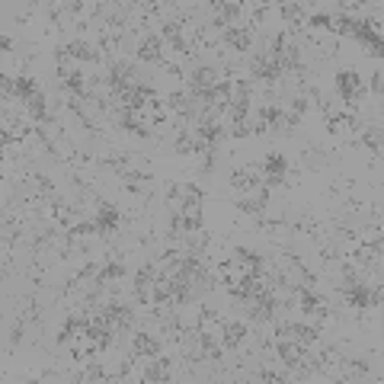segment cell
I'll use <instances>...</instances> for the list:
<instances>
[{
	"mask_svg": "<svg viewBox=\"0 0 384 384\" xmlns=\"http://www.w3.org/2000/svg\"><path fill=\"white\" fill-rule=\"evenodd\" d=\"M272 333H276V340H295L305 346H314L320 340V330L301 320H272Z\"/></svg>",
	"mask_w": 384,
	"mask_h": 384,
	"instance_id": "obj_1",
	"label": "cell"
},
{
	"mask_svg": "<svg viewBox=\"0 0 384 384\" xmlns=\"http://www.w3.org/2000/svg\"><path fill=\"white\" fill-rule=\"evenodd\" d=\"M365 84H362V77H358L356 70H336V96H340L346 106H356L362 96H365Z\"/></svg>",
	"mask_w": 384,
	"mask_h": 384,
	"instance_id": "obj_2",
	"label": "cell"
},
{
	"mask_svg": "<svg viewBox=\"0 0 384 384\" xmlns=\"http://www.w3.org/2000/svg\"><path fill=\"white\" fill-rule=\"evenodd\" d=\"M93 221L99 224V237H106V240H109V237H113L115 231L128 221V215H125L122 209H115L113 202H99V205H96Z\"/></svg>",
	"mask_w": 384,
	"mask_h": 384,
	"instance_id": "obj_3",
	"label": "cell"
},
{
	"mask_svg": "<svg viewBox=\"0 0 384 384\" xmlns=\"http://www.w3.org/2000/svg\"><path fill=\"white\" fill-rule=\"evenodd\" d=\"M164 106L173 115H180L183 122H195V119H199V106H195V99H192L186 90H173V93H166Z\"/></svg>",
	"mask_w": 384,
	"mask_h": 384,
	"instance_id": "obj_4",
	"label": "cell"
},
{
	"mask_svg": "<svg viewBox=\"0 0 384 384\" xmlns=\"http://www.w3.org/2000/svg\"><path fill=\"white\" fill-rule=\"evenodd\" d=\"M250 74H253V80H260V84H266V87H276L282 77V70L276 68V61H272L266 52H256L253 61H250Z\"/></svg>",
	"mask_w": 384,
	"mask_h": 384,
	"instance_id": "obj_5",
	"label": "cell"
},
{
	"mask_svg": "<svg viewBox=\"0 0 384 384\" xmlns=\"http://www.w3.org/2000/svg\"><path fill=\"white\" fill-rule=\"evenodd\" d=\"M231 186L234 192H260L262 189V173H260V164H250V166H240L231 173Z\"/></svg>",
	"mask_w": 384,
	"mask_h": 384,
	"instance_id": "obj_6",
	"label": "cell"
},
{
	"mask_svg": "<svg viewBox=\"0 0 384 384\" xmlns=\"http://www.w3.org/2000/svg\"><path fill=\"white\" fill-rule=\"evenodd\" d=\"M141 64H164V39L157 32H148L144 39H138V48H135Z\"/></svg>",
	"mask_w": 384,
	"mask_h": 384,
	"instance_id": "obj_7",
	"label": "cell"
},
{
	"mask_svg": "<svg viewBox=\"0 0 384 384\" xmlns=\"http://www.w3.org/2000/svg\"><path fill=\"white\" fill-rule=\"evenodd\" d=\"M250 336V327L244 320H224L221 323V346L231 352L244 349V340Z\"/></svg>",
	"mask_w": 384,
	"mask_h": 384,
	"instance_id": "obj_8",
	"label": "cell"
},
{
	"mask_svg": "<svg viewBox=\"0 0 384 384\" xmlns=\"http://www.w3.org/2000/svg\"><path fill=\"white\" fill-rule=\"evenodd\" d=\"M141 381L148 384H160V381H173V358H166L164 352H160L154 362H151L144 372H141Z\"/></svg>",
	"mask_w": 384,
	"mask_h": 384,
	"instance_id": "obj_9",
	"label": "cell"
},
{
	"mask_svg": "<svg viewBox=\"0 0 384 384\" xmlns=\"http://www.w3.org/2000/svg\"><path fill=\"white\" fill-rule=\"evenodd\" d=\"M131 352L135 356H144V358H157L160 352H164V343L157 340V336H151V333H144V330H138L135 336H131Z\"/></svg>",
	"mask_w": 384,
	"mask_h": 384,
	"instance_id": "obj_10",
	"label": "cell"
},
{
	"mask_svg": "<svg viewBox=\"0 0 384 384\" xmlns=\"http://www.w3.org/2000/svg\"><path fill=\"white\" fill-rule=\"evenodd\" d=\"M221 39H224L227 48H234V52H240V55L253 48V32L247 26H227L224 32H221Z\"/></svg>",
	"mask_w": 384,
	"mask_h": 384,
	"instance_id": "obj_11",
	"label": "cell"
},
{
	"mask_svg": "<svg viewBox=\"0 0 384 384\" xmlns=\"http://www.w3.org/2000/svg\"><path fill=\"white\" fill-rule=\"evenodd\" d=\"M266 205H269V189H260V195L256 199H237L234 202V209L240 211V215H247V218H256L260 221L262 215H266Z\"/></svg>",
	"mask_w": 384,
	"mask_h": 384,
	"instance_id": "obj_12",
	"label": "cell"
},
{
	"mask_svg": "<svg viewBox=\"0 0 384 384\" xmlns=\"http://www.w3.org/2000/svg\"><path fill=\"white\" fill-rule=\"evenodd\" d=\"M343 349L340 346H320V352H317V362H320V375H340L343 368Z\"/></svg>",
	"mask_w": 384,
	"mask_h": 384,
	"instance_id": "obj_13",
	"label": "cell"
},
{
	"mask_svg": "<svg viewBox=\"0 0 384 384\" xmlns=\"http://www.w3.org/2000/svg\"><path fill=\"white\" fill-rule=\"evenodd\" d=\"M340 378L343 381H362V378H372V365H368L365 358H343Z\"/></svg>",
	"mask_w": 384,
	"mask_h": 384,
	"instance_id": "obj_14",
	"label": "cell"
},
{
	"mask_svg": "<svg viewBox=\"0 0 384 384\" xmlns=\"http://www.w3.org/2000/svg\"><path fill=\"white\" fill-rule=\"evenodd\" d=\"M29 115H32V122L35 125H55V113L48 109V99H45V90L39 96H32L29 99Z\"/></svg>",
	"mask_w": 384,
	"mask_h": 384,
	"instance_id": "obj_15",
	"label": "cell"
},
{
	"mask_svg": "<svg viewBox=\"0 0 384 384\" xmlns=\"http://www.w3.org/2000/svg\"><path fill=\"white\" fill-rule=\"evenodd\" d=\"M256 224H260L262 234L276 237V240H285L288 234H295V224H291L288 218H260Z\"/></svg>",
	"mask_w": 384,
	"mask_h": 384,
	"instance_id": "obj_16",
	"label": "cell"
},
{
	"mask_svg": "<svg viewBox=\"0 0 384 384\" xmlns=\"http://www.w3.org/2000/svg\"><path fill=\"white\" fill-rule=\"evenodd\" d=\"M173 151L180 154V157H199L205 148H202V141L195 138V135H189V131H180V135H176Z\"/></svg>",
	"mask_w": 384,
	"mask_h": 384,
	"instance_id": "obj_17",
	"label": "cell"
},
{
	"mask_svg": "<svg viewBox=\"0 0 384 384\" xmlns=\"http://www.w3.org/2000/svg\"><path fill=\"white\" fill-rule=\"evenodd\" d=\"M218 68H211V64H199V68H192L189 74V87H215L218 84Z\"/></svg>",
	"mask_w": 384,
	"mask_h": 384,
	"instance_id": "obj_18",
	"label": "cell"
},
{
	"mask_svg": "<svg viewBox=\"0 0 384 384\" xmlns=\"http://www.w3.org/2000/svg\"><path fill=\"white\" fill-rule=\"evenodd\" d=\"M358 144L368 148L378 157V154H381V125H362V131H358Z\"/></svg>",
	"mask_w": 384,
	"mask_h": 384,
	"instance_id": "obj_19",
	"label": "cell"
},
{
	"mask_svg": "<svg viewBox=\"0 0 384 384\" xmlns=\"http://www.w3.org/2000/svg\"><path fill=\"white\" fill-rule=\"evenodd\" d=\"M39 93H42V84H39L32 74H19V77H17V96H19V99H26V103H29V99L39 96Z\"/></svg>",
	"mask_w": 384,
	"mask_h": 384,
	"instance_id": "obj_20",
	"label": "cell"
},
{
	"mask_svg": "<svg viewBox=\"0 0 384 384\" xmlns=\"http://www.w3.org/2000/svg\"><path fill=\"white\" fill-rule=\"evenodd\" d=\"M215 13H221V17L231 23V19H240L244 17V3H234V0H215V3H209Z\"/></svg>",
	"mask_w": 384,
	"mask_h": 384,
	"instance_id": "obj_21",
	"label": "cell"
},
{
	"mask_svg": "<svg viewBox=\"0 0 384 384\" xmlns=\"http://www.w3.org/2000/svg\"><path fill=\"white\" fill-rule=\"evenodd\" d=\"M301 164H305L307 170H320V166L327 164V154H323L320 148H314V144H307V148L301 151Z\"/></svg>",
	"mask_w": 384,
	"mask_h": 384,
	"instance_id": "obj_22",
	"label": "cell"
},
{
	"mask_svg": "<svg viewBox=\"0 0 384 384\" xmlns=\"http://www.w3.org/2000/svg\"><path fill=\"white\" fill-rule=\"evenodd\" d=\"M26 323H29V317L19 311L17 317H13V327H10V336H7V343H10V349H17L19 343H23V330H26Z\"/></svg>",
	"mask_w": 384,
	"mask_h": 384,
	"instance_id": "obj_23",
	"label": "cell"
},
{
	"mask_svg": "<svg viewBox=\"0 0 384 384\" xmlns=\"http://www.w3.org/2000/svg\"><path fill=\"white\" fill-rule=\"evenodd\" d=\"M77 381H113V375H109L99 362H90V365L84 368V375H77Z\"/></svg>",
	"mask_w": 384,
	"mask_h": 384,
	"instance_id": "obj_24",
	"label": "cell"
},
{
	"mask_svg": "<svg viewBox=\"0 0 384 384\" xmlns=\"http://www.w3.org/2000/svg\"><path fill=\"white\" fill-rule=\"evenodd\" d=\"M307 26L320 29V32H330V13H311V17H307Z\"/></svg>",
	"mask_w": 384,
	"mask_h": 384,
	"instance_id": "obj_25",
	"label": "cell"
},
{
	"mask_svg": "<svg viewBox=\"0 0 384 384\" xmlns=\"http://www.w3.org/2000/svg\"><path fill=\"white\" fill-rule=\"evenodd\" d=\"M164 199L166 202H180V199H183V183H166L164 186Z\"/></svg>",
	"mask_w": 384,
	"mask_h": 384,
	"instance_id": "obj_26",
	"label": "cell"
},
{
	"mask_svg": "<svg viewBox=\"0 0 384 384\" xmlns=\"http://www.w3.org/2000/svg\"><path fill=\"white\" fill-rule=\"evenodd\" d=\"M343 209L349 211V215H362V211H368V205H365V202H358V199H352V195H346Z\"/></svg>",
	"mask_w": 384,
	"mask_h": 384,
	"instance_id": "obj_27",
	"label": "cell"
},
{
	"mask_svg": "<svg viewBox=\"0 0 384 384\" xmlns=\"http://www.w3.org/2000/svg\"><path fill=\"white\" fill-rule=\"evenodd\" d=\"M256 381H276V384H279V381H288V375H279V372H269V368H260V372H256Z\"/></svg>",
	"mask_w": 384,
	"mask_h": 384,
	"instance_id": "obj_28",
	"label": "cell"
},
{
	"mask_svg": "<svg viewBox=\"0 0 384 384\" xmlns=\"http://www.w3.org/2000/svg\"><path fill=\"white\" fill-rule=\"evenodd\" d=\"M0 87H3V99H10V96H17V80H10L7 74L0 77Z\"/></svg>",
	"mask_w": 384,
	"mask_h": 384,
	"instance_id": "obj_29",
	"label": "cell"
},
{
	"mask_svg": "<svg viewBox=\"0 0 384 384\" xmlns=\"http://www.w3.org/2000/svg\"><path fill=\"white\" fill-rule=\"evenodd\" d=\"M262 19H266V7H253V10H250V26H260Z\"/></svg>",
	"mask_w": 384,
	"mask_h": 384,
	"instance_id": "obj_30",
	"label": "cell"
},
{
	"mask_svg": "<svg viewBox=\"0 0 384 384\" xmlns=\"http://www.w3.org/2000/svg\"><path fill=\"white\" fill-rule=\"evenodd\" d=\"M381 84H384V74L381 70H375V77H372V93L381 96Z\"/></svg>",
	"mask_w": 384,
	"mask_h": 384,
	"instance_id": "obj_31",
	"label": "cell"
},
{
	"mask_svg": "<svg viewBox=\"0 0 384 384\" xmlns=\"http://www.w3.org/2000/svg\"><path fill=\"white\" fill-rule=\"evenodd\" d=\"M0 48H3V55H10L13 52V39H10V35H0Z\"/></svg>",
	"mask_w": 384,
	"mask_h": 384,
	"instance_id": "obj_32",
	"label": "cell"
}]
</instances>
